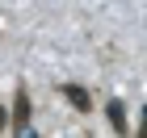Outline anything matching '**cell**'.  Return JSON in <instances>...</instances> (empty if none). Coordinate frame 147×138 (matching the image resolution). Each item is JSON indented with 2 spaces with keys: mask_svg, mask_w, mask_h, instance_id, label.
<instances>
[{
  "mask_svg": "<svg viewBox=\"0 0 147 138\" xmlns=\"http://www.w3.org/2000/svg\"><path fill=\"white\" fill-rule=\"evenodd\" d=\"M63 96H67L76 109H84V113H88V105H92V101H88V92L80 88V84H63Z\"/></svg>",
  "mask_w": 147,
  "mask_h": 138,
  "instance_id": "6da1fadb",
  "label": "cell"
},
{
  "mask_svg": "<svg viewBox=\"0 0 147 138\" xmlns=\"http://www.w3.org/2000/svg\"><path fill=\"white\" fill-rule=\"evenodd\" d=\"M105 109H109V126L118 130V134H126V109H122V101H109Z\"/></svg>",
  "mask_w": 147,
  "mask_h": 138,
  "instance_id": "7a4b0ae2",
  "label": "cell"
},
{
  "mask_svg": "<svg viewBox=\"0 0 147 138\" xmlns=\"http://www.w3.org/2000/svg\"><path fill=\"white\" fill-rule=\"evenodd\" d=\"M139 138H147V109H143V130H139Z\"/></svg>",
  "mask_w": 147,
  "mask_h": 138,
  "instance_id": "3957f363",
  "label": "cell"
}]
</instances>
